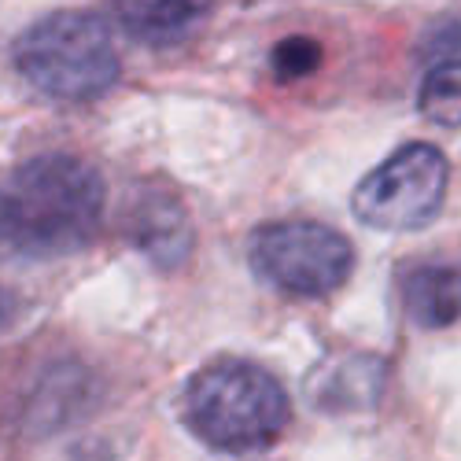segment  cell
Instances as JSON below:
<instances>
[{
	"label": "cell",
	"mask_w": 461,
	"mask_h": 461,
	"mask_svg": "<svg viewBox=\"0 0 461 461\" xmlns=\"http://www.w3.org/2000/svg\"><path fill=\"white\" fill-rule=\"evenodd\" d=\"M185 425L207 447L248 454L270 447L288 425V395L255 362L244 358H218L203 366L188 380L185 399Z\"/></svg>",
	"instance_id": "cell-2"
},
{
	"label": "cell",
	"mask_w": 461,
	"mask_h": 461,
	"mask_svg": "<svg viewBox=\"0 0 461 461\" xmlns=\"http://www.w3.org/2000/svg\"><path fill=\"white\" fill-rule=\"evenodd\" d=\"M23 78L52 100H93L119 78V52L107 26L89 12H52L15 41Z\"/></svg>",
	"instance_id": "cell-3"
},
{
	"label": "cell",
	"mask_w": 461,
	"mask_h": 461,
	"mask_svg": "<svg viewBox=\"0 0 461 461\" xmlns=\"http://www.w3.org/2000/svg\"><path fill=\"white\" fill-rule=\"evenodd\" d=\"M251 270L285 295L321 299L351 277V240L321 221H274L255 229L248 244Z\"/></svg>",
	"instance_id": "cell-4"
},
{
	"label": "cell",
	"mask_w": 461,
	"mask_h": 461,
	"mask_svg": "<svg viewBox=\"0 0 461 461\" xmlns=\"http://www.w3.org/2000/svg\"><path fill=\"white\" fill-rule=\"evenodd\" d=\"M450 163L432 144H402L355 188V218L380 233H413L429 225L447 200Z\"/></svg>",
	"instance_id": "cell-5"
},
{
	"label": "cell",
	"mask_w": 461,
	"mask_h": 461,
	"mask_svg": "<svg viewBox=\"0 0 461 461\" xmlns=\"http://www.w3.org/2000/svg\"><path fill=\"white\" fill-rule=\"evenodd\" d=\"M214 8V0H111L114 19L144 45H177Z\"/></svg>",
	"instance_id": "cell-6"
},
{
	"label": "cell",
	"mask_w": 461,
	"mask_h": 461,
	"mask_svg": "<svg viewBox=\"0 0 461 461\" xmlns=\"http://www.w3.org/2000/svg\"><path fill=\"white\" fill-rule=\"evenodd\" d=\"M130 229H133V240L159 266H177L192 248L188 214H185L181 200L167 196L159 188H144L137 196Z\"/></svg>",
	"instance_id": "cell-7"
},
{
	"label": "cell",
	"mask_w": 461,
	"mask_h": 461,
	"mask_svg": "<svg viewBox=\"0 0 461 461\" xmlns=\"http://www.w3.org/2000/svg\"><path fill=\"white\" fill-rule=\"evenodd\" d=\"M420 56L432 63H461V15L443 19L429 26V33L420 37Z\"/></svg>",
	"instance_id": "cell-11"
},
{
	"label": "cell",
	"mask_w": 461,
	"mask_h": 461,
	"mask_svg": "<svg viewBox=\"0 0 461 461\" xmlns=\"http://www.w3.org/2000/svg\"><path fill=\"white\" fill-rule=\"evenodd\" d=\"M104 221V177L93 163L45 151L0 174V255L63 258L96 240Z\"/></svg>",
	"instance_id": "cell-1"
},
{
	"label": "cell",
	"mask_w": 461,
	"mask_h": 461,
	"mask_svg": "<svg viewBox=\"0 0 461 461\" xmlns=\"http://www.w3.org/2000/svg\"><path fill=\"white\" fill-rule=\"evenodd\" d=\"M402 306L413 325L447 329L461 321V270L457 266H413L402 274Z\"/></svg>",
	"instance_id": "cell-8"
},
{
	"label": "cell",
	"mask_w": 461,
	"mask_h": 461,
	"mask_svg": "<svg viewBox=\"0 0 461 461\" xmlns=\"http://www.w3.org/2000/svg\"><path fill=\"white\" fill-rule=\"evenodd\" d=\"M417 111L443 130L461 126V63L429 67L420 93H417Z\"/></svg>",
	"instance_id": "cell-9"
},
{
	"label": "cell",
	"mask_w": 461,
	"mask_h": 461,
	"mask_svg": "<svg viewBox=\"0 0 461 461\" xmlns=\"http://www.w3.org/2000/svg\"><path fill=\"white\" fill-rule=\"evenodd\" d=\"M321 45L314 41V37H285V41L270 52V67L281 74V78H303V74H311L318 63H321Z\"/></svg>",
	"instance_id": "cell-10"
}]
</instances>
